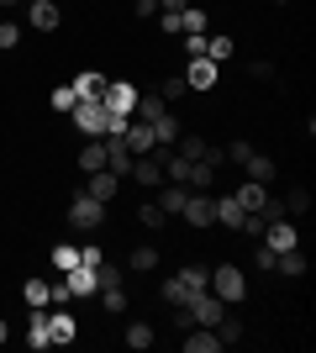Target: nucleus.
<instances>
[{"label":"nucleus","mask_w":316,"mask_h":353,"mask_svg":"<svg viewBox=\"0 0 316 353\" xmlns=\"http://www.w3.org/2000/svg\"><path fill=\"white\" fill-rule=\"evenodd\" d=\"M206 285H211V269L185 264L180 274H169V280H164V290H158V295H164L169 306H190V301H196V295L206 290Z\"/></svg>","instance_id":"nucleus-1"},{"label":"nucleus","mask_w":316,"mask_h":353,"mask_svg":"<svg viewBox=\"0 0 316 353\" xmlns=\"http://www.w3.org/2000/svg\"><path fill=\"white\" fill-rule=\"evenodd\" d=\"M206 290L222 295V306H238L242 295H248V274H242L238 264H222V269H211V285Z\"/></svg>","instance_id":"nucleus-2"},{"label":"nucleus","mask_w":316,"mask_h":353,"mask_svg":"<svg viewBox=\"0 0 316 353\" xmlns=\"http://www.w3.org/2000/svg\"><path fill=\"white\" fill-rule=\"evenodd\" d=\"M101 216H105V201H95V195L79 190V195H74V206H69V227H79V232H95V227H101Z\"/></svg>","instance_id":"nucleus-3"},{"label":"nucleus","mask_w":316,"mask_h":353,"mask_svg":"<svg viewBox=\"0 0 316 353\" xmlns=\"http://www.w3.org/2000/svg\"><path fill=\"white\" fill-rule=\"evenodd\" d=\"M69 117H74V127L85 137H105V105L101 101H74V111H69Z\"/></svg>","instance_id":"nucleus-4"},{"label":"nucleus","mask_w":316,"mask_h":353,"mask_svg":"<svg viewBox=\"0 0 316 353\" xmlns=\"http://www.w3.org/2000/svg\"><path fill=\"white\" fill-rule=\"evenodd\" d=\"M101 105H105V111H121V117H132V105H137V85H127V79H105Z\"/></svg>","instance_id":"nucleus-5"},{"label":"nucleus","mask_w":316,"mask_h":353,"mask_svg":"<svg viewBox=\"0 0 316 353\" xmlns=\"http://www.w3.org/2000/svg\"><path fill=\"white\" fill-rule=\"evenodd\" d=\"M190 227H211L216 221V195L211 190H190V201H185V211H180Z\"/></svg>","instance_id":"nucleus-6"},{"label":"nucleus","mask_w":316,"mask_h":353,"mask_svg":"<svg viewBox=\"0 0 316 353\" xmlns=\"http://www.w3.org/2000/svg\"><path fill=\"white\" fill-rule=\"evenodd\" d=\"M127 179H137V185H164V159H158V148H153V153H137L132 169H127Z\"/></svg>","instance_id":"nucleus-7"},{"label":"nucleus","mask_w":316,"mask_h":353,"mask_svg":"<svg viewBox=\"0 0 316 353\" xmlns=\"http://www.w3.org/2000/svg\"><path fill=\"white\" fill-rule=\"evenodd\" d=\"M258 243H269L274 253H285V248H295L301 237H295V221H290V216H274L269 227H264V237H258Z\"/></svg>","instance_id":"nucleus-8"},{"label":"nucleus","mask_w":316,"mask_h":353,"mask_svg":"<svg viewBox=\"0 0 316 353\" xmlns=\"http://www.w3.org/2000/svg\"><path fill=\"white\" fill-rule=\"evenodd\" d=\"M27 348H53V316H48V306H32V322H27Z\"/></svg>","instance_id":"nucleus-9"},{"label":"nucleus","mask_w":316,"mask_h":353,"mask_svg":"<svg viewBox=\"0 0 316 353\" xmlns=\"http://www.w3.org/2000/svg\"><path fill=\"white\" fill-rule=\"evenodd\" d=\"M116 190H121V174H111V169L85 174V195H95V201H116Z\"/></svg>","instance_id":"nucleus-10"},{"label":"nucleus","mask_w":316,"mask_h":353,"mask_svg":"<svg viewBox=\"0 0 316 353\" xmlns=\"http://www.w3.org/2000/svg\"><path fill=\"white\" fill-rule=\"evenodd\" d=\"M185 353H222V338H216V327H190L180 338Z\"/></svg>","instance_id":"nucleus-11"},{"label":"nucleus","mask_w":316,"mask_h":353,"mask_svg":"<svg viewBox=\"0 0 316 353\" xmlns=\"http://www.w3.org/2000/svg\"><path fill=\"white\" fill-rule=\"evenodd\" d=\"M27 21H32V27H37V32H59L63 11H59V6H53V0H32V6H27Z\"/></svg>","instance_id":"nucleus-12"},{"label":"nucleus","mask_w":316,"mask_h":353,"mask_svg":"<svg viewBox=\"0 0 316 353\" xmlns=\"http://www.w3.org/2000/svg\"><path fill=\"white\" fill-rule=\"evenodd\" d=\"M190 316H196V327H216V322H222V295L200 290L196 301H190Z\"/></svg>","instance_id":"nucleus-13"},{"label":"nucleus","mask_w":316,"mask_h":353,"mask_svg":"<svg viewBox=\"0 0 316 353\" xmlns=\"http://www.w3.org/2000/svg\"><path fill=\"white\" fill-rule=\"evenodd\" d=\"M132 159H137V153H132L127 143H121V137H105V169H111V174H121V179H127Z\"/></svg>","instance_id":"nucleus-14"},{"label":"nucleus","mask_w":316,"mask_h":353,"mask_svg":"<svg viewBox=\"0 0 316 353\" xmlns=\"http://www.w3.org/2000/svg\"><path fill=\"white\" fill-rule=\"evenodd\" d=\"M216 74H222V63L190 59V69H185V85H190V90H211V85H216Z\"/></svg>","instance_id":"nucleus-15"},{"label":"nucleus","mask_w":316,"mask_h":353,"mask_svg":"<svg viewBox=\"0 0 316 353\" xmlns=\"http://www.w3.org/2000/svg\"><path fill=\"white\" fill-rule=\"evenodd\" d=\"M121 143L132 148V153H153V148H158V143H153V127H148V121H127Z\"/></svg>","instance_id":"nucleus-16"},{"label":"nucleus","mask_w":316,"mask_h":353,"mask_svg":"<svg viewBox=\"0 0 316 353\" xmlns=\"http://www.w3.org/2000/svg\"><path fill=\"white\" fill-rule=\"evenodd\" d=\"M63 290H69V301H74V295H95V269L74 264L69 274H63Z\"/></svg>","instance_id":"nucleus-17"},{"label":"nucleus","mask_w":316,"mask_h":353,"mask_svg":"<svg viewBox=\"0 0 316 353\" xmlns=\"http://www.w3.org/2000/svg\"><path fill=\"white\" fill-rule=\"evenodd\" d=\"M148 127H153V143H158V148H174V143H180V117H174V111H164V117L148 121Z\"/></svg>","instance_id":"nucleus-18"},{"label":"nucleus","mask_w":316,"mask_h":353,"mask_svg":"<svg viewBox=\"0 0 316 353\" xmlns=\"http://www.w3.org/2000/svg\"><path fill=\"white\" fill-rule=\"evenodd\" d=\"M79 95V101H101V90H105V74H95V69H85V74H74V85H69Z\"/></svg>","instance_id":"nucleus-19"},{"label":"nucleus","mask_w":316,"mask_h":353,"mask_svg":"<svg viewBox=\"0 0 316 353\" xmlns=\"http://www.w3.org/2000/svg\"><path fill=\"white\" fill-rule=\"evenodd\" d=\"M164 111H169V105H164V95H158V90H153V95H137V105H132L137 121H158Z\"/></svg>","instance_id":"nucleus-20"},{"label":"nucleus","mask_w":316,"mask_h":353,"mask_svg":"<svg viewBox=\"0 0 316 353\" xmlns=\"http://www.w3.org/2000/svg\"><path fill=\"white\" fill-rule=\"evenodd\" d=\"M232 201H238L242 211H264V201H269V190H264V185H258V179H248V185H242V190L232 195Z\"/></svg>","instance_id":"nucleus-21"},{"label":"nucleus","mask_w":316,"mask_h":353,"mask_svg":"<svg viewBox=\"0 0 316 353\" xmlns=\"http://www.w3.org/2000/svg\"><path fill=\"white\" fill-rule=\"evenodd\" d=\"M79 169H85V174L105 169V137H90V143H85V153H79Z\"/></svg>","instance_id":"nucleus-22"},{"label":"nucleus","mask_w":316,"mask_h":353,"mask_svg":"<svg viewBox=\"0 0 316 353\" xmlns=\"http://www.w3.org/2000/svg\"><path fill=\"white\" fill-rule=\"evenodd\" d=\"M274 269H280V274H290V280H301V274H306V253H295V248L274 253Z\"/></svg>","instance_id":"nucleus-23"},{"label":"nucleus","mask_w":316,"mask_h":353,"mask_svg":"<svg viewBox=\"0 0 316 353\" xmlns=\"http://www.w3.org/2000/svg\"><path fill=\"white\" fill-rule=\"evenodd\" d=\"M242 169H248V179H258V185H269V179H274V159H269V153H248Z\"/></svg>","instance_id":"nucleus-24"},{"label":"nucleus","mask_w":316,"mask_h":353,"mask_svg":"<svg viewBox=\"0 0 316 353\" xmlns=\"http://www.w3.org/2000/svg\"><path fill=\"white\" fill-rule=\"evenodd\" d=\"M127 269H137V274H148V269H158V248H153V243L132 248V253H127Z\"/></svg>","instance_id":"nucleus-25"},{"label":"nucleus","mask_w":316,"mask_h":353,"mask_svg":"<svg viewBox=\"0 0 316 353\" xmlns=\"http://www.w3.org/2000/svg\"><path fill=\"white\" fill-rule=\"evenodd\" d=\"M174 153H180V159H190V163H196V159H206V153H211V143H206V137H200V132H185Z\"/></svg>","instance_id":"nucleus-26"},{"label":"nucleus","mask_w":316,"mask_h":353,"mask_svg":"<svg viewBox=\"0 0 316 353\" xmlns=\"http://www.w3.org/2000/svg\"><path fill=\"white\" fill-rule=\"evenodd\" d=\"M185 201H190V190H185V185H169V190L158 195V206H164V216H180V211H185Z\"/></svg>","instance_id":"nucleus-27"},{"label":"nucleus","mask_w":316,"mask_h":353,"mask_svg":"<svg viewBox=\"0 0 316 353\" xmlns=\"http://www.w3.org/2000/svg\"><path fill=\"white\" fill-rule=\"evenodd\" d=\"M242 216H248V211H242L232 195H222V201H216V221H222V227H232V232H238V221H242Z\"/></svg>","instance_id":"nucleus-28"},{"label":"nucleus","mask_w":316,"mask_h":353,"mask_svg":"<svg viewBox=\"0 0 316 353\" xmlns=\"http://www.w3.org/2000/svg\"><path fill=\"white\" fill-rule=\"evenodd\" d=\"M21 301H27V306H53V285H48V280H27Z\"/></svg>","instance_id":"nucleus-29"},{"label":"nucleus","mask_w":316,"mask_h":353,"mask_svg":"<svg viewBox=\"0 0 316 353\" xmlns=\"http://www.w3.org/2000/svg\"><path fill=\"white\" fill-rule=\"evenodd\" d=\"M232 48H238V43H232L227 32H222V37H206V59L211 63H227V59H232Z\"/></svg>","instance_id":"nucleus-30"},{"label":"nucleus","mask_w":316,"mask_h":353,"mask_svg":"<svg viewBox=\"0 0 316 353\" xmlns=\"http://www.w3.org/2000/svg\"><path fill=\"white\" fill-rule=\"evenodd\" d=\"M121 274H127L121 264H105V259H101V264H95V290H111V285H121Z\"/></svg>","instance_id":"nucleus-31"},{"label":"nucleus","mask_w":316,"mask_h":353,"mask_svg":"<svg viewBox=\"0 0 316 353\" xmlns=\"http://www.w3.org/2000/svg\"><path fill=\"white\" fill-rule=\"evenodd\" d=\"M127 348H137V353L153 348V327L148 322H132V327H127Z\"/></svg>","instance_id":"nucleus-32"},{"label":"nucleus","mask_w":316,"mask_h":353,"mask_svg":"<svg viewBox=\"0 0 316 353\" xmlns=\"http://www.w3.org/2000/svg\"><path fill=\"white\" fill-rule=\"evenodd\" d=\"M53 343H74V316L69 311H53Z\"/></svg>","instance_id":"nucleus-33"},{"label":"nucleus","mask_w":316,"mask_h":353,"mask_svg":"<svg viewBox=\"0 0 316 353\" xmlns=\"http://www.w3.org/2000/svg\"><path fill=\"white\" fill-rule=\"evenodd\" d=\"M137 221H143V227H164V206H158V201H143V206H137Z\"/></svg>","instance_id":"nucleus-34"},{"label":"nucleus","mask_w":316,"mask_h":353,"mask_svg":"<svg viewBox=\"0 0 316 353\" xmlns=\"http://www.w3.org/2000/svg\"><path fill=\"white\" fill-rule=\"evenodd\" d=\"M74 264H79V248H74V243H59V248H53V269H63V274H69Z\"/></svg>","instance_id":"nucleus-35"},{"label":"nucleus","mask_w":316,"mask_h":353,"mask_svg":"<svg viewBox=\"0 0 316 353\" xmlns=\"http://www.w3.org/2000/svg\"><path fill=\"white\" fill-rule=\"evenodd\" d=\"M185 74H174V79H164V85H158V95H164V105H174V101H185Z\"/></svg>","instance_id":"nucleus-36"},{"label":"nucleus","mask_w":316,"mask_h":353,"mask_svg":"<svg viewBox=\"0 0 316 353\" xmlns=\"http://www.w3.org/2000/svg\"><path fill=\"white\" fill-rule=\"evenodd\" d=\"M216 338H222V348H227V343H238L242 338V322H238V316H222V322H216Z\"/></svg>","instance_id":"nucleus-37"},{"label":"nucleus","mask_w":316,"mask_h":353,"mask_svg":"<svg viewBox=\"0 0 316 353\" xmlns=\"http://www.w3.org/2000/svg\"><path fill=\"white\" fill-rule=\"evenodd\" d=\"M180 32H206V11L185 6V11H180Z\"/></svg>","instance_id":"nucleus-38"},{"label":"nucleus","mask_w":316,"mask_h":353,"mask_svg":"<svg viewBox=\"0 0 316 353\" xmlns=\"http://www.w3.org/2000/svg\"><path fill=\"white\" fill-rule=\"evenodd\" d=\"M311 211V195L306 190H290V201H285V216H306Z\"/></svg>","instance_id":"nucleus-39"},{"label":"nucleus","mask_w":316,"mask_h":353,"mask_svg":"<svg viewBox=\"0 0 316 353\" xmlns=\"http://www.w3.org/2000/svg\"><path fill=\"white\" fill-rule=\"evenodd\" d=\"M101 301H105V311H127V290H121V285H111V290H101Z\"/></svg>","instance_id":"nucleus-40"},{"label":"nucleus","mask_w":316,"mask_h":353,"mask_svg":"<svg viewBox=\"0 0 316 353\" xmlns=\"http://www.w3.org/2000/svg\"><path fill=\"white\" fill-rule=\"evenodd\" d=\"M185 53H190V59H206V32H185Z\"/></svg>","instance_id":"nucleus-41"},{"label":"nucleus","mask_w":316,"mask_h":353,"mask_svg":"<svg viewBox=\"0 0 316 353\" xmlns=\"http://www.w3.org/2000/svg\"><path fill=\"white\" fill-rule=\"evenodd\" d=\"M248 153H253V143H232V148H222V159H227V163H248Z\"/></svg>","instance_id":"nucleus-42"},{"label":"nucleus","mask_w":316,"mask_h":353,"mask_svg":"<svg viewBox=\"0 0 316 353\" xmlns=\"http://www.w3.org/2000/svg\"><path fill=\"white\" fill-rule=\"evenodd\" d=\"M74 101H79V95H74L69 85H63V90H53V111H74Z\"/></svg>","instance_id":"nucleus-43"},{"label":"nucleus","mask_w":316,"mask_h":353,"mask_svg":"<svg viewBox=\"0 0 316 353\" xmlns=\"http://www.w3.org/2000/svg\"><path fill=\"white\" fill-rule=\"evenodd\" d=\"M21 43V27H16V21H6V27H0V48H16Z\"/></svg>","instance_id":"nucleus-44"},{"label":"nucleus","mask_w":316,"mask_h":353,"mask_svg":"<svg viewBox=\"0 0 316 353\" xmlns=\"http://www.w3.org/2000/svg\"><path fill=\"white\" fill-rule=\"evenodd\" d=\"M253 264L258 269H274V248H269V243H258V248H253Z\"/></svg>","instance_id":"nucleus-45"},{"label":"nucleus","mask_w":316,"mask_h":353,"mask_svg":"<svg viewBox=\"0 0 316 353\" xmlns=\"http://www.w3.org/2000/svg\"><path fill=\"white\" fill-rule=\"evenodd\" d=\"M158 27H164L169 37H174V32H180V11H158Z\"/></svg>","instance_id":"nucleus-46"},{"label":"nucleus","mask_w":316,"mask_h":353,"mask_svg":"<svg viewBox=\"0 0 316 353\" xmlns=\"http://www.w3.org/2000/svg\"><path fill=\"white\" fill-rule=\"evenodd\" d=\"M79 264L95 269V264H101V248H95V243H90V248H79Z\"/></svg>","instance_id":"nucleus-47"},{"label":"nucleus","mask_w":316,"mask_h":353,"mask_svg":"<svg viewBox=\"0 0 316 353\" xmlns=\"http://www.w3.org/2000/svg\"><path fill=\"white\" fill-rule=\"evenodd\" d=\"M248 74H253V79H274V63H269V59H258Z\"/></svg>","instance_id":"nucleus-48"},{"label":"nucleus","mask_w":316,"mask_h":353,"mask_svg":"<svg viewBox=\"0 0 316 353\" xmlns=\"http://www.w3.org/2000/svg\"><path fill=\"white\" fill-rule=\"evenodd\" d=\"M137 16H158V0H137Z\"/></svg>","instance_id":"nucleus-49"},{"label":"nucleus","mask_w":316,"mask_h":353,"mask_svg":"<svg viewBox=\"0 0 316 353\" xmlns=\"http://www.w3.org/2000/svg\"><path fill=\"white\" fill-rule=\"evenodd\" d=\"M158 11H185V0H158Z\"/></svg>","instance_id":"nucleus-50"},{"label":"nucleus","mask_w":316,"mask_h":353,"mask_svg":"<svg viewBox=\"0 0 316 353\" xmlns=\"http://www.w3.org/2000/svg\"><path fill=\"white\" fill-rule=\"evenodd\" d=\"M6 338H11V327H6V322H0V348H6Z\"/></svg>","instance_id":"nucleus-51"},{"label":"nucleus","mask_w":316,"mask_h":353,"mask_svg":"<svg viewBox=\"0 0 316 353\" xmlns=\"http://www.w3.org/2000/svg\"><path fill=\"white\" fill-rule=\"evenodd\" d=\"M0 6H21V0H0Z\"/></svg>","instance_id":"nucleus-52"},{"label":"nucleus","mask_w":316,"mask_h":353,"mask_svg":"<svg viewBox=\"0 0 316 353\" xmlns=\"http://www.w3.org/2000/svg\"><path fill=\"white\" fill-rule=\"evenodd\" d=\"M274 6H290V0H274Z\"/></svg>","instance_id":"nucleus-53"}]
</instances>
